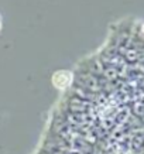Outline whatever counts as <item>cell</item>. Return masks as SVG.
Returning <instances> with one entry per match:
<instances>
[{"label": "cell", "mask_w": 144, "mask_h": 154, "mask_svg": "<svg viewBox=\"0 0 144 154\" xmlns=\"http://www.w3.org/2000/svg\"><path fill=\"white\" fill-rule=\"evenodd\" d=\"M0 24H2V23H0Z\"/></svg>", "instance_id": "obj_2"}, {"label": "cell", "mask_w": 144, "mask_h": 154, "mask_svg": "<svg viewBox=\"0 0 144 154\" xmlns=\"http://www.w3.org/2000/svg\"><path fill=\"white\" fill-rule=\"evenodd\" d=\"M71 81H72V75H71L69 72H66V71H58V72L52 76V82H54V85L60 89L66 88V86L69 85Z\"/></svg>", "instance_id": "obj_1"}]
</instances>
